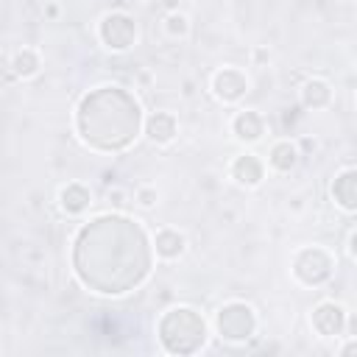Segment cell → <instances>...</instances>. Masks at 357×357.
Instances as JSON below:
<instances>
[{"label":"cell","mask_w":357,"mask_h":357,"mask_svg":"<svg viewBox=\"0 0 357 357\" xmlns=\"http://www.w3.org/2000/svg\"><path fill=\"white\" fill-rule=\"evenodd\" d=\"M153 268V245L145 229L117 212L84 223L73 243V271L84 287L100 296H123L139 287Z\"/></svg>","instance_id":"1"},{"label":"cell","mask_w":357,"mask_h":357,"mask_svg":"<svg viewBox=\"0 0 357 357\" xmlns=\"http://www.w3.org/2000/svg\"><path fill=\"white\" fill-rule=\"evenodd\" d=\"M142 106L139 100L114 84L98 86L86 92L75 109V128L78 137L103 153L126 151L142 131Z\"/></svg>","instance_id":"2"},{"label":"cell","mask_w":357,"mask_h":357,"mask_svg":"<svg viewBox=\"0 0 357 357\" xmlns=\"http://www.w3.org/2000/svg\"><path fill=\"white\" fill-rule=\"evenodd\" d=\"M156 335L167 354H192L206 343V321L192 307H173L159 318Z\"/></svg>","instance_id":"3"},{"label":"cell","mask_w":357,"mask_h":357,"mask_svg":"<svg viewBox=\"0 0 357 357\" xmlns=\"http://www.w3.org/2000/svg\"><path fill=\"white\" fill-rule=\"evenodd\" d=\"M215 326H218V335L223 340H248L257 329L254 307L245 301H229L218 310Z\"/></svg>","instance_id":"4"},{"label":"cell","mask_w":357,"mask_h":357,"mask_svg":"<svg viewBox=\"0 0 357 357\" xmlns=\"http://www.w3.org/2000/svg\"><path fill=\"white\" fill-rule=\"evenodd\" d=\"M332 268H335L332 257H329L324 248H318V245L301 248V251L296 254V259H293V276H296L301 284H307V287L324 284V282L332 276Z\"/></svg>","instance_id":"5"},{"label":"cell","mask_w":357,"mask_h":357,"mask_svg":"<svg viewBox=\"0 0 357 357\" xmlns=\"http://www.w3.org/2000/svg\"><path fill=\"white\" fill-rule=\"evenodd\" d=\"M98 36L109 50H128L137 39V22L126 14V11H112L100 20L98 25Z\"/></svg>","instance_id":"6"},{"label":"cell","mask_w":357,"mask_h":357,"mask_svg":"<svg viewBox=\"0 0 357 357\" xmlns=\"http://www.w3.org/2000/svg\"><path fill=\"white\" fill-rule=\"evenodd\" d=\"M312 329L324 337H337L346 329V310L335 301H321L312 310Z\"/></svg>","instance_id":"7"},{"label":"cell","mask_w":357,"mask_h":357,"mask_svg":"<svg viewBox=\"0 0 357 357\" xmlns=\"http://www.w3.org/2000/svg\"><path fill=\"white\" fill-rule=\"evenodd\" d=\"M212 92L223 100V103H234L248 92V78L237 70V67H223L215 73L212 78Z\"/></svg>","instance_id":"8"},{"label":"cell","mask_w":357,"mask_h":357,"mask_svg":"<svg viewBox=\"0 0 357 357\" xmlns=\"http://www.w3.org/2000/svg\"><path fill=\"white\" fill-rule=\"evenodd\" d=\"M332 198L346 212H354L357 209V170L354 167H346L343 173L335 176V181H332Z\"/></svg>","instance_id":"9"},{"label":"cell","mask_w":357,"mask_h":357,"mask_svg":"<svg viewBox=\"0 0 357 357\" xmlns=\"http://www.w3.org/2000/svg\"><path fill=\"white\" fill-rule=\"evenodd\" d=\"M229 173H231V178H234L237 184H243V187H257V184L262 181V176H265V165H262L254 153H243V156H237V159L231 162Z\"/></svg>","instance_id":"10"},{"label":"cell","mask_w":357,"mask_h":357,"mask_svg":"<svg viewBox=\"0 0 357 357\" xmlns=\"http://www.w3.org/2000/svg\"><path fill=\"white\" fill-rule=\"evenodd\" d=\"M142 126H145V134H148L153 142H159V145L170 142V139L178 134V123H176V117H173L170 112H153Z\"/></svg>","instance_id":"11"},{"label":"cell","mask_w":357,"mask_h":357,"mask_svg":"<svg viewBox=\"0 0 357 357\" xmlns=\"http://www.w3.org/2000/svg\"><path fill=\"white\" fill-rule=\"evenodd\" d=\"M231 131H234V137L237 139H243V142H257L259 137H262V131H265V120L257 114V112H237L234 114V120H231Z\"/></svg>","instance_id":"12"},{"label":"cell","mask_w":357,"mask_h":357,"mask_svg":"<svg viewBox=\"0 0 357 357\" xmlns=\"http://www.w3.org/2000/svg\"><path fill=\"white\" fill-rule=\"evenodd\" d=\"M59 204H61V209H64L67 215H81V212L89 209V204H92V192H89L84 184L73 181V184L61 187V192H59Z\"/></svg>","instance_id":"13"},{"label":"cell","mask_w":357,"mask_h":357,"mask_svg":"<svg viewBox=\"0 0 357 357\" xmlns=\"http://www.w3.org/2000/svg\"><path fill=\"white\" fill-rule=\"evenodd\" d=\"M184 245H187V240H184V234L176 231V229H159L156 237H153V251H156L162 259H176V257H181V254H184Z\"/></svg>","instance_id":"14"},{"label":"cell","mask_w":357,"mask_h":357,"mask_svg":"<svg viewBox=\"0 0 357 357\" xmlns=\"http://www.w3.org/2000/svg\"><path fill=\"white\" fill-rule=\"evenodd\" d=\"M268 162H271L273 170H279V173H290V170L296 167V162H298V148H296L290 139H282V142H276V145L271 148Z\"/></svg>","instance_id":"15"},{"label":"cell","mask_w":357,"mask_h":357,"mask_svg":"<svg viewBox=\"0 0 357 357\" xmlns=\"http://www.w3.org/2000/svg\"><path fill=\"white\" fill-rule=\"evenodd\" d=\"M301 100H304L307 109H324V106L332 100V89H329L326 81L312 78V81L304 84V89H301Z\"/></svg>","instance_id":"16"},{"label":"cell","mask_w":357,"mask_h":357,"mask_svg":"<svg viewBox=\"0 0 357 357\" xmlns=\"http://www.w3.org/2000/svg\"><path fill=\"white\" fill-rule=\"evenodd\" d=\"M11 67H14V73H17L20 78L33 75V73L39 70V56H36V50H31V47L20 50V53L14 56V61H11Z\"/></svg>","instance_id":"17"},{"label":"cell","mask_w":357,"mask_h":357,"mask_svg":"<svg viewBox=\"0 0 357 357\" xmlns=\"http://www.w3.org/2000/svg\"><path fill=\"white\" fill-rule=\"evenodd\" d=\"M165 22H167V31H170L173 36H184V33H187V17H184V14H170Z\"/></svg>","instance_id":"18"},{"label":"cell","mask_w":357,"mask_h":357,"mask_svg":"<svg viewBox=\"0 0 357 357\" xmlns=\"http://www.w3.org/2000/svg\"><path fill=\"white\" fill-rule=\"evenodd\" d=\"M137 201H139L142 206H153V204H156V192H153L151 187H142V190H137Z\"/></svg>","instance_id":"19"}]
</instances>
